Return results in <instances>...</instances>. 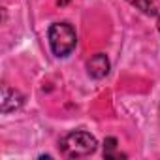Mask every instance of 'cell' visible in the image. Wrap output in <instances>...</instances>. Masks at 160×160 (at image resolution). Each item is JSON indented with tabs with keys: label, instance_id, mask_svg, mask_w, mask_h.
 <instances>
[{
	"label": "cell",
	"instance_id": "5b68a950",
	"mask_svg": "<svg viewBox=\"0 0 160 160\" xmlns=\"http://www.w3.org/2000/svg\"><path fill=\"white\" fill-rule=\"evenodd\" d=\"M128 2H130L136 10L143 12L145 15H156V13H158V10H156V6H154L152 0H128Z\"/></svg>",
	"mask_w": 160,
	"mask_h": 160
},
{
	"label": "cell",
	"instance_id": "ba28073f",
	"mask_svg": "<svg viewBox=\"0 0 160 160\" xmlns=\"http://www.w3.org/2000/svg\"><path fill=\"white\" fill-rule=\"evenodd\" d=\"M156 27H158V32H160V19H158V23H156Z\"/></svg>",
	"mask_w": 160,
	"mask_h": 160
},
{
	"label": "cell",
	"instance_id": "277c9868",
	"mask_svg": "<svg viewBox=\"0 0 160 160\" xmlns=\"http://www.w3.org/2000/svg\"><path fill=\"white\" fill-rule=\"evenodd\" d=\"M25 98L19 91L15 89H10V87H4L2 89V113H10V111H15L23 106Z\"/></svg>",
	"mask_w": 160,
	"mask_h": 160
},
{
	"label": "cell",
	"instance_id": "6da1fadb",
	"mask_svg": "<svg viewBox=\"0 0 160 160\" xmlns=\"http://www.w3.org/2000/svg\"><path fill=\"white\" fill-rule=\"evenodd\" d=\"M96 138L91 136L89 132L85 130H75V132H70L68 136L62 138L60 141V149L66 156L70 158H83V156H89L96 151Z\"/></svg>",
	"mask_w": 160,
	"mask_h": 160
},
{
	"label": "cell",
	"instance_id": "52a82bcc",
	"mask_svg": "<svg viewBox=\"0 0 160 160\" xmlns=\"http://www.w3.org/2000/svg\"><path fill=\"white\" fill-rule=\"evenodd\" d=\"M55 2H57V4H58V6H66V4H68V2H70V0H55Z\"/></svg>",
	"mask_w": 160,
	"mask_h": 160
},
{
	"label": "cell",
	"instance_id": "3957f363",
	"mask_svg": "<svg viewBox=\"0 0 160 160\" xmlns=\"http://www.w3.org/2000/svg\"><path fill=\"white\" fill-rule=\"evenodd\" d=\"M87 73L92 79H102L109 73V58L104 53H96L87 60Z\"/></svg>",
	"mask_w": 160,
	"mask_h": 160
},
{
	"label": "cell",
	"instance_id": "8992f818",
	"mask_svg": "<svg viewBox=\"0 0 160 160\" xmlns=\"http://www.w3.org/2000/svg\"><path fill=\"white\" fill-rule=\"evenodd\" d=\"M104 156L106 158H122L124 154L117 152V139L115 138H108L104 141Z\"/></svg>",
	"mask_w": 160,
	"mask_h": 160
},
{
	"label": "cell",
	"instance_id": "7a4b0ae2",
	"mask_svg": "<svg viewBox=\"0 0 160 160\" xmlns=\"http://www.w3.org/2000/svg\"><path fill=\"white\" fill-rule=\"evenodd\" d=\"M47 38H49L51 51L57 57H68L73 51L75 43H77L75 30L68 23H55V25H51L49 32H47Z\"/></svg>",
	"mask_w": 160,
	"mask_h": 160
}]
</instances>
